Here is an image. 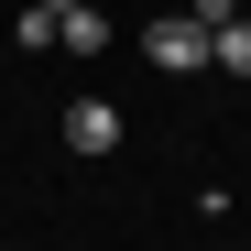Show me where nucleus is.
<instances>
[{
  "label": "nucleus",
  "mask_w": 251,
  "mask_h": 251,
  "mask_svg": "<svg viewBox=\"0 0 251 251\" xmlns=\"http://www.w3.org/2000/svg\"><path fill=\"white\" fill-rule=\"evenodd\" d=\"M66 153H88V164L120 153V109L109 99H66Z\"/></svg>",
  "instance_id": "f03ea898"
},
{
  "label": "nucleus",
  "mask_w": 251,
  "mask_h": 251,
  "mask_svg": "<svg viewBox=\"0 0 251 251\" xmlns=\"http://www.w3.org/2000/svg\"><path fill=\"white\" fill-rule=\"evenodd\" d=\"M186 11H197V22H207V33H219V22H229V11H251V0H186Z\"/></svg>",
  "instance_id": "423d86ee"
},
{
  "label": "nucleus",
  "mask_w": 251,
  "mask_h": 251,
  "mask_svg": "<svg viewBox=\"0 0 251 251\" xmlns=\"http://www.w3.org/2000/svg\"><path fill=\"white\" fill-rule=\"evenodd\" d=\"M142 55H153L164 76H186V66H207V22H197V11H164V22L142 33Z\"/></svg>",
  "instance_id": "f257e3e1"
},
{
  "label": "nucleus",
  "mask_w": 251,
  "mask_h": 251,
  "mask_svg": "<svg viewBox=\"0 0 251 251\" xmlns=\"http://www.w3.org/2000/svg\"><path fill=\"white\" fill-rule=\"evenodd\" d=\"M11 44H22V55H44V44H55V11H44V0H22V22H11Z\"/></svg>",
  "instance_id": "39448f33"
},
{
  "label": "nucleus",
  "mask_w": 251,
  "mask_h": 251,
  "mask_svg": "<svg viewBox=\"0 0 251 251\" xmlns=\"http://www.w3.org/2000/svg\"><path fill=\"white\" fill-rule=\"evenodd\" d=\"M55 44L66 55H109V0H66V11H55Z\"/></svg>",
  "instance_id": "7ed1b4c3"
},
{
  "label": "nucleus",
  "mask_w": 251,
  "mask_h": 251,
  "mask_svg": "<svg viewBox=\"0 0 251 251\" xmlns=\"http://www.w3.org/2000/svg\"><path fill=\"white\" fill-rule=\"evenodd\" d=\"M207 66H229V76H251V11H229L219 33H207Z\"/></svg>",
  "instance_id": "20e7f679"
},
{
  "label": "nucleus",
  "mask_w": 251,
  "mask_h": 251,
  "mask_svg": "<svg viewBox=\"0 0 251 251\" xmlns=\"http://www.w3.org/2000/svg\"><path fill=\"white\" fill-rule=\"evenodd\" d=\"M44 11H66V0H44Z\"/></svg>",
  "instance_id": "0eeeda50"
}]
</instances>
